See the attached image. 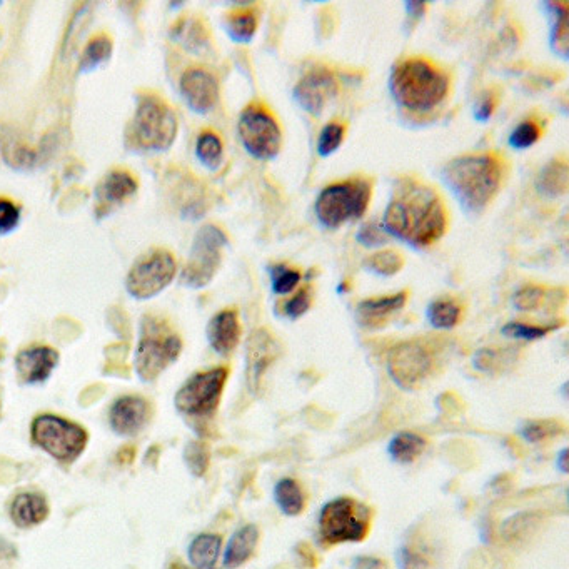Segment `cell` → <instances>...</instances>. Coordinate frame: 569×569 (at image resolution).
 <instances>
[{
  "instance_id": "cell-47",
  "label": "cell",
  "mask_w": 569,
  "mask_h": 569,
  "mask_svg": "<svg viewBox=\"0 0 569 569\" xmlns=\"http://www.w3.org/2000/svg\"><path fill=\"white\" fill-rule=\"evenodd\" d=\"M353 569H388V563L374 556H359L354 559Z\"/></svg>"
},
{
  "instance_id": "cell-8",
  "label": "cell",
  "mask_w": 569,
  "mask_h": 569,
  "mask_svg": "<svg viewBox=\"0 0 569 569\" xmlns=\"http://www.w3.org/2000/svg\"><path fill=\"white\" fill-rule=\"evenodd\" d=\"M227 246L226 232L214 224H206L197 231L191 254L182 271L181 281L187 288H206L221 266L222 249Z\"/></svg>"
},
{
  "instance_id": "cell-19",
  "label": "cell",
  "mask_w": 569,
  "mask_h": 569,
  "mask_svg": "<svg viewBox=\"0 0 569 569\" xmlns=\"http://www.w3.org/2000/svg\"><path fill=\"white\" fill-rule=\"evenodd\" d=\"M207 341L219 356L234 353L241 341V323L234 309H224L207 324Z\"/></svg>"
},
{
  "instance_id": "cell-33",
  "label": "cell",
  "mask_w": 569,
  "mask_h": 569,
  "mask_svg": "<svg viewBox=\"0 0 569 569\" xmlns=\"http://www.w3.org/2000/svg\"><path fill=\"white\" fill-rule=\"evenodd\" d=\"M112 54V42L109 37L101 36L92 39L86 46V51L82 54L81 67H79V72L81 74H87V72H92L97 67L104 64V62L111 59Z\"/></svg>"
},
{
  "instance_id": "cell-51",
  "label": "cell",
  "mask_w": 569,
  "mask_h": 569,
  "mask_svg": "<svg viewBox=\"0 0 569 569\" xmlns=\"http://www.w3.org/2000/svg\"><path fill=\"white\" fill-rule=\"evenodd\" d=\"M0 409H2V406H0Z\"/></svg>"
},
{
  "instance_id": "cell-12",
  "label": "cell",
  "mask_w": 569,
  "mask_h": 569,
  "mask_svg": "<svg viewBox=\"0 0 569 569\" xmlns=\"http://www.w3.org/2000/svg\"><path fill=\"white\" fill-rule=\"evenodd\" d=\"M177 262L166 249H154L137 259L127 274L126 289L134 299H151L174 281Z\"/></svg>"
},
{
  "instance_id": "cell-16",
  "label": "cell",
  "mask_w": 569,
  "mask_h": 569,
  "mask_svg": "<svg viewBox=\"0 0 569 569\" xmlns=\"http://www.w3.org/2000/svg\"><path fill=\"white\" fill-rule=\"evenodd\" d=\"M279 354V346L272 339L271 334L259 329L252 334L247 344V383L252 391L259 389L261 378L266 373V369L276 361Z\"/></svg>"
},
{
  "instance_id": "cell-15",
  "label": "cell",
  "mask_w": 569,
  "mask_h": 569,
  "mask_svg": "<svg viewBox=\"0 0 569 569\" xmlns=\"http://www.w3.org/2000/svg\"><path fill=\"white\" fill-rule=\"evenodd\" d=\"M181 96L187 107L196 114H209L219 102V84L211 72L192 67L181 77Z\"/></svg>"
},
{
  "instance_id": "cell-6",
  "label": "cell",
  "mask_w": 569,
  "mask_h": 569,
  "mask_svg": "<svg viewBox=\"0 0 569 569\" xmlns=\"http://www.w3.org/2000/svg\"><path fill=\"white\" fill-rule=\"evenodd\" d=\"M132 144L149 152H164L174 144L177 136V117L166 102L157 97H144L132 119Z\"/></svg>"
},
{
  "instance_id": "cell-46",
  "label": "cell",
  "mask_w": 569,
  "mask_h": 569,
  "mask_svg": "<svg viewBox=\"0 0 569 569\" xmlns=\"http://www.w3.org/2000/svg\"><path fill=\"white\" fill-rule=\"evenodd\" d=\"M494 107H496V97L491 92H486L481 99H479L478 107H476V119L478 121H489V117L493 116Z\"/></svg>"
},
{
  "instance_id": "cell-25",
  "label": "cell",
  "mask_w": 569,
  "mask_h": 569,
  "mask_svg": "<svg viewBox=\"0 0 569 569\" xmlns=\"http://www.w3.org/2000/svg\"><path fill=\"white\" fill-rule=\"evenodd\" d=\"M221 548L222 538L219 534H199L189 544V561L196 569H216Z\"/></svg>"
},
{
  "instance_id": "cell-44",
  "label": "cell",
  "mask_w": 569,
  "mask_h": 569,
  "mask_svg": "<svg viewBox=\"0 0 569 569\" xmlns=\"http://www.w3.org/2000/svg\"><path fill=\"white\" fill-rule=\"evenodd\" d=\"M359 244H363L364 247H369V249H374V247H381L388 242V234L384 232L383 227L376 226V224H364L361 229H359L358 236Z\"/></svg>"
},
{
  "instance_id": "cell-43",
  "label": "cell",
  "mask_w": 569,
  "mask_h": 569,
  "mask_svg": "<svg viewBox=\"0 0 569 569\" xmlns=\"http://www.w3.org/2000/svg\"><path fill=\"white\" fill-rule=\"evenodd\" d=\"M311 303H313L311 289H301L299 293L294 294L293 298L286 301V304H284V314H286L288 318H301L303 314L308 313L309 308H311Z\"/></svg>"
},
{
  "instance_id": "cell-37",
  "label": "cell",
  "mask_w": 569,
  "mask_h": 569,
  "mask_svg": "<svg viewBox=\"0 0 569 569\" xmlns=\"http://www.w3.org/2000/svg\"><path fill=\"white\" fill-rule=\"evenodd\" d=\"M561 324H553V326H531L524 323H508L501 329V333L506 338L523 339V341H536L551 333L554 329H558Z\"/></svg>"
},
{
  "instance_id": "cell-41",
  "label": "cell",
  "mask_w": 569,
  "mask_h": 569,
  "mask_svg": "<svg viewBox=\"0 0 569 569\" xmlns=\"http://www.w3.org/2000/svg\"><path fill=\"white\" fill-rule=\"evenodd\" d=\"M544 301V289L539 286H524L519 289L518 293L514 294L513 304L514 308L523 313L529 311H536L541 308Z\"/></svg>"
},
{
  "instance_id": "cell-23",
  "label": "cell",
  "mask_w": 569,
  "mask_h": 569,
  "mask_svg": "<svg viewBox=\"0 0 569 569\" xmlns=\"http://www.w3.org/2000/svg\"><path fill=\"white\" fill-rule=\"evenodd\" d=\"M49 504L41 494L22 493L11 504V519L19 528H32L46 521Z\"/></svg>"
},
{
  "instance_id": "cell-14",
  "label": "cell",
  "mask_w": 569,
  "mask_h": 569,
  "mask_svg": "<svg viewBox=\"0 0 569 569\" xmlns=\"http://www.w3.org/2000/svg\"><path fill=\"white\" fill-rule=\"evenodd\" d=\"M338 92L339 84L334 72L329 71L328 67L314 66L301 77L294 89V99L304 111L319 117L329 102L338 96Z\"/></svg>"
},
{
  "instance_id": "cell-24",
  "label": "cell",
  "mask_w": 569,
  "mask_h": 569,
  "mask_svg": "<svg viewBox=\"0 0 569 569\" xmlns=\"http://www.w3.org/2000/svg\"><path fill=\"white\" fill-rule=\"evenodd\" d=\"M539 194L546 197H561L568 194L569 167L564 159H554L539 172L536 179Z\"/></svg>"
},
{
  "instance_id": "cell-28",
  "label": "cell",
  "mask_w": 569,
  "mask_h": 569,
  "mask_svg": "<svg viewBox=\"0 0 569 569\" xmlns=\"http://www.w3.org/2000/svg\"><path fill=\"white\" fill-rule=\"evenodd\" d=\"M426 439L416 433H399L389 444V454L398 463H413L424 453Z\"/></svg>"
},
{
  "instance_id": "cell-20",
  "label": "cell",
  "mask_w": 569,
  "mask_h": 569,
  "mask_svg": "<svg viewBox=\"0 0 569 569\" xmlns=\"http://www.w3.org/2000/svg\"><path fill=\"white\" fill-rule=\"evenodd\" d=\"M408 293L393 294L384 298L364 299L358 304V321L368 329L383 328L394 314L406 306Z\"/></svg>"
},
{
  "instance_id": "cell-10",
  "label": "cell",
  "mask_w": 569,
  "mask_h": 569,
  "mask_svg": "<svg viewBox=\"0 0 569 569\" xmlns=\"http://www.w3.org/2000/svg\"><path fill=\"white\" fill-rule=\"evenodd\" d=\"M227 378V368H214L194 374L177 391L174 398L177 411L191 418H209L216 413L217 406L221 403Z\"/></svg>"
},
{
  "instance_id": "cell-29",
  "label": "cell",
  "mask_w": 569,
  "mask_h": 569,
  "mask_svg": "<svg viewBox=\"0 0 569 569\" xmlns=\"http://www.w3.org/2000/svg\"><path fill=\"white\" fill-rule=\"evenodd\" d=\"M196 156L206 169L217 171L221 167L222 157H224L221 137L217 136L216 132H201L197 137Z\"/></svg>"
},
{
  "instance_id": "cell-4",
  "label": "cell",
  "mask_w": 569,
  "mask_h": 569,
  "mask_svg": "<svg viewBox=\"0 0 569 569\" xmlns=\"http://www.w3.org/2000/svg\"><path fill=\"white\" fill-rule=\"evenodd\" d=\"M182 351V341L162 319L146 316L142 319L141 338L137 344L134 366L142 381L154 379L176 363Z\"/></svg>"
},
{
  "instance_id": "cell-31",
  "label": "cell",
  "mask_w": 569,
  "mask_h": 569,
  "mask_svg": "<svg viewBox=\"0 0 569 569\" xmlns=\"http://www.w3.org/2000/svg\"><path fill=\"white\" fill-rule=\"evenodd\" d=\"M226 31L232 41L249 42L257 31V17L249 9H237L226 16Z\"/></svg>"
},
{
  "instance_id": "cell-38",
  "label": "cell",
  "mask_w": 569,
  "mask_h": 569,
  "mask_svg": "<svg viewBox=\"0 0 569 569\" xmlns=\"http://www.w3.org/2000/svg\"><path fill=\"white\" fill-rule=\"evenodd\" d=\"M272 291L276 294L293 293L301 282V272L288 266H274L271 269Z\"/></svg>"
},
{
  "instance_id": "cell-42",
  "label": "cell",
  "mask_w": 569,
  "mask_h": 569,
  "mask_svg": "<svg viewBox=\"0 0 569 569\" xmlns=\"http://www.w3.org/2000/svg\"><path fill=\"white\" fill-rule=\"evenodd\" d=\"M21 222V207L7 199H0V236L16 231Z\"/></svg>"
},
{
  "instance_id": "cell-32",
  "label": "cell",
  "mask_w": 569,
  "mask_h": 569,
  "mask_svg": "<svg viewBox=\"0 0 569 569\" xmlns=\"http://www.w3.org/2000/svg\"><path fill=\"white\" fill-rule=\"evenodd\" d=\"M428 319L436 329H453L461 319V306L453 299H438L428 308Z\"/></svg>"
},
{
  "instance_id": "cell-21",
  "label": "cell",
  "mask_w": 569,
  "mask_h": 569,
  "mask_svg": "<svg viewBox=\"0 0 569 569\" xmlns=\"http://www.w3.org/2000/svg\"><path fill=\"white\" fill-rule=\"evenodd\" d=\"M137 192V181L126 171H112L102 179L97 187L96 197L99 209L109 207L127 201Z\"/></svg>"
},
{
  "instance_id": "cell-9",
  "label": "cell",
  "mask_w": 569,
  "mask_h": 569,
  "mask_svg": "<svg viewBox=\"0 0 569 569\" xmlns=\"http://www.w3.org/2000/svg\"><path fill=\"white\" fill-rule=\"evenodd\" d=\"M32 441L52 458L72 463L86 449V429L59 416H39L32 423Z\"/></svg>"
},
{
  "instance_id": "cell-50",
  "label": "cell",
  "mask_w": 569,
  "mask_h": 569,
  "mask_svg": "<svg viewBox=\"0 0 569 569\" xmlns=\"http://www.w3.org/2000/svg\"><path fill=\"white\" fill-rule=\"evenodd\" d=\"M169 569H189V568H186V566H184V564L174 563V564H172L171 568H169Z\"/></svg>"
},
{
  "instance_id": "cell-34",
  "label": "cell",
  "mask_w": 569,
  "mask_h": 569,
  "mask_svg": "<svg viewBox=\"0 0 569 569\" xmlns=\"http://www.w3.org/2000/svg\"><path fill=\"white\" fill-rule=\"evenodd\" d=\"M403 266V256L399 252L391 251V249L374 252L373 256L366 259V267L369 271L379 274V276H394L396 272L403 269Z\"/></svg>"
},
{
  "instance_id": "cell-2",
  "label": "cell",
  "mask_w": 569,
  "mask_h": 569,
  "mask_svg": "<svg viewBox=\"0 0 569 569\" xmlns=\"http://www.w3.org/2000/svg\"><path fill=\"white\" fill-rule=\"evenodd\" d=\"M503 162L494 154L456 157L441 171L444 186L469 212H481L491 204L503 184Z\"/></svg>"
},
{
  "instance_id": "cell-7",
  "label": "cell",
  "mask_w": 569,
  "mask_h": 569,
  "mask_svg": "<svg viewBox=\"0 0 569 569\" xmlns=\"http://www.w3.org/2000/svg\"><path fill=\"white\" fill-rule=\"evenodd\" d=\"M318 524L324 546L359 543L371 529V511L353 498L333 499L321 509Z\"/></svg>"
},
{
  "instance_id": "cell-13",
  "label": "cell",
  "mask_w": 569,
  "mask_h": 569,
  "mask_svg": "<svg viewBox=\"0 0 569 569\" xmlns=\"http://www.w3.org/2000/svg\"><path fill=\"white\" fill-rule=\"evenodd\" d=\"M431 369L433 354L419 341H406L389 351L388 373L399 388H416L428 378Z\"/></svg>"
},
{
  "instance_id": "cell-39",
  "label": "cell",
  "mask_w": 569,
  "mask_h": 569,
  "mask_svg": "<svg viewBox=\"0 0 569 569\" xmlns=\"http://www.w3.org/2000/svg\"><path fill=\"white\" fill-rule=\"evenodd\" d=\"M184 461L194 476L201 478L209 468V449L204 443H189L184 451Z\"/></svg>"
},
{
  "instance_id": "cell-27",
  "label": "cell",
  "mask_w": 569,
  "mask_h": 569,
  "mask_svg": "<svg viewBox=\"0 0 569 569\" xmlns=\"http://www.w3.org/2000/svg\"><path fill=\"white\" fill-rule=\"evenodd\" d=\"M172 39L179 42L186 51L199 52L207 46L209 34L202 22L196 19H184L177 22V26L172 29Z\"/></svg>"
},
{
  "instance_id": "cell-26",
  "label": "cell",
  "mask_w": 569,
  "mask_h": 569,
  "mask_svg": "<svg viewBox=\"0 0 569 569\" xmlns=\"http://www.w3.org/2000/svg\"><path fill=\"white\" fill-rule=\"evenodd\" d=\"M277 506L286 516H299L306 508L303 489L294 479L284 478L274 488Z\"/></svg>"
},
{
  "instance_id": "cell-22",
  "label": "cell",
  "mask_w": 569,
  "mask_h": 569,
  "mask_svg": "<svg viewBox=\"0 0 569 569\" xmlns=\"http://www.w3.org/2000/svg\"><path fill=\"white\" fill-rule=\"evenodd\" d=\"M259 543V529L254 524H246L232 534L224 553V568L236 569L247 563L256 553Z\"/></svg>"
},
{
  "instance_id": "cell-17",
  "label": "cell",
  "mask_w": 569,
  "mask_h": 569,
  "mask_svg": "<svg viewBox=\"0 0 569 569\" xmlns=\"http://www.w3.org/2000/svg\"><path fill=\"white\" fill-rule=\"evenodd\" d=\"M111 428L121 436H134L149 421V404L139 396H124L112 404L109 413Z\"/></svg>"
},
{
  "instance_id": "cell-18",
  "label": "cell",
  "mask_w": 569,
  "mask_h": 569,
  "mask_svg": "<svg viewBox=\"0 0 569 569\" xmlns=\"http://www.w3.org/2000/svg\"><path fill=\"white\" fill-rule=\"evenodd\" d=\"M59 363V353L47 346H34L17 354L16 369L27 384L44 383Z\"/></svg>"
},
{
  "instance_id": "cell-35",
  "label": "cell",
  "mask_w": 569,
  "mask_h": 569,
  "mask_svg": "<svg viewBox=\"0 0 569 569\" xmlns=\"http://www.w3.org/2000/svg\"><path fill=\"white\" fill-rule=\"evenodd\" d=\"M346 136V127L338 122H329L319 134L318 152L321 157H328L338 151Z\"/></svg>"
},
{
  "instance_id": "cell-49",
  "label": "cell",
  "mask_w": 569,
  "mask_h": 569,
  "mask_svg": "<svg viewBox=\"0 0 569 569\" xmlns=\"http://www.w3.org/2000/svg\"><path fill=\"white\" fill-rule=\"evenodd\" d=\"M566 461H568V449H563L558 458V466L563 473H568V466H566Z\"/></svg>"
},
{
  "instance_id": "cell-5",
  "label": "cell",
  "mask_w": 569,
  "mask_h": 569,
  "mask_svg": "<svg viewBox=\"0 0 569 569\" xmlns=\"http://www.w3.org/2000/svg\"><path fill=\"white\" fill-rule=\"evenodd\" d=\"M371 197V182L363 177H354L326 187L319 194L314 211L324 227L338 229L346 222L361 219L368 211Z\"/></svg>"
},
{
  "instance_id": "cell-48",
  "label": "cell",
  "mask_w": 569,
  "mask_h": 569,
  "mask_svg": "<svg viewBox=\"0 0 569 569\" xmlns=\"http://www.w3.org/2000/svg\"><path fill=\"white\" fill-rule=\"evenodd\" d=\"M406 7H408L409 14L416 17V19L424 16V11H426V4H424V2H408Z\"/></svg>"
},
{
  "instance_id": "cell-45",
  "label": "cell",
  "mask_w": 569,
  "mask_h": 569,
  "mask_svg": "<svg viewBox=\"0 0 569 569\" xmlns=\"http://www.w3.org/2000/svg\"><path fill=\"white\" fill-rule=\"evenodd\" d=\"M499 361H501V354L498 351H494V349H481L474 356V366L479 371H484V373H491V371L498 368Z\"/></svg>"
},
{
  "instance_id": "cell-30",
  "label": "cell",
  "mask_w": 569,
  "mask_h": 569,
  "mask_svg": "<svg viewBox=\"0 0 569 569\" xmlns=\"http://www.w3.org/2000/svg\"><path fill=\"white\" fill-rule=\"evenodd\" d=\"M546 6L553 14V29H551V46L559 56L568 57V4L563 2H549Z\"/></svg>"
},
{
  "instance_id": "cell-36",
  "label": "cell",
  "mask_w": 569,
  "mask_h": 569,
  "mask_svg": "<svg viewBox=\"0 0 569 569\" xmlns=\"http://www.w3.org/2000/svg\"><path fill=\"white\" fill-rule=\"evenodd\" d=\"M539 137H541V127L538 126V122L528 119V121L521 122L511 132L509 146L513 147V149H518V151H524V149L533 147L539 141Z\"/></svg>"
},
{
  "instance_id": "cell-3",
  "label": "cell",
  "mask_w": 569,
  "mask_h": 569,
  "mask_svg": "<svg viewBox=\"0 0 569 569\" xmlns=\"http://www.w3.org/2000/svg\"><path fill=\"white\" fill-rule=\"evenodd\" d=\"M389 89L406 111L426 114L443 104L449 94V76L433 62L413 57L394 67Z\"/></svg>"
},
{
  "instance_id": "cell-40",
  "label": "cell",
  "mask_w": 569,
  "mask_h": 569,
  "mask_svg": "<svg viewBox=\"0 0 569 569\" xmlns=\"http://www.w3.org/2000/svg\"><path fill=\"white\" fill-rule=\"evenodd\" d=\"M564 428L556 421H534L523 428V438L529 443H541L563 433Z\"/></svg>"
},
{
  "instance_id": "cell-1",
  "label": "cell",
  "mask_w": 569,
  "mask_h": 569,
  "mask_svg": "<svg viewBox=\"0 0 569 569\" xmlns=\"http://www.w3.org/2000/svg\"><path fill=\"white\" fill-rule=\"evenodd\" d=\"M383 229L413 247H429L448 229L444 202L431 187L411 177L399 179L384 212Z\"/></svg>"
},
{
  "instance_id": "cell-11",
  "label": "cell",
  "mask_w": 569,
  "mask_h": 569,
  "mask_svg": "<svg viewBox=\"0 0 569 569\" xmlns=\"http://www.w3.org/2000/svg\"><path fill=\"white\" fill-rule=\"evenodd\" d=\"M237 132L244 149L259 161L274 159L281 151V127L261 104H249L241 112Z\"/></svg>"
}]
</instances>
